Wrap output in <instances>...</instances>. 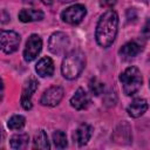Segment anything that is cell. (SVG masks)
Wrapping results in <instances>:
<instances>
[{"mask_svg":"<svg viewBox=\"0 0 150 150\" xmlns=\"http://www.w3.org/2000/svg\"><path fill=\"white\" fill-rule=\"evenodd\" d=\"M112 138L115 142L117 143H125L124 141H127V143H130L131 142V130H130V127L127 124V123H122L120 124L115 131H114V135H112Z\"/></svg>","mask_w":150,"mask_h":150,"instance_id":"cell-15","label":"cell"},{"mask_svg":"<svg viewBox=\"0 0 150 150\" xmlns=\"http://www.w3.org/2000/svg\"><path fill=\"white\" fill-rule=\"evenodd\" d=\"M25 123H26V118L22 115H14L8 120L7 125L11 130H20L25 127Z\"/></svg>","mask_w":150,"mask_h":150,"instance_id":"cell-19","label":"cell"},{"mask_svg":"<svg viewBox=\"0 0 150 150\" xmlns=\"http://www.w3.org/2000/svg\"><path fill=\"white\" fill-rule=\"evenodd\" d=\"M0 42H1V50L5 54H12L19 48L20 35L13 30H1Z\"/></svg>","mask_w":150,"mask_h":150,"instance_id":"cell-6","label":"cell"},{"mask_svg":"<svg viewBox=\"0 0 150 150\" xmlns=\"http://www.w3.org/2000/svg\"><path fill=\"white\" fill-rule=\"evenodd\" d=\"M149 63H150V57H149Z\"/></svg>","mask_w":150,"mask_h":150,"instance_id":"cell-26","label":"cell"},{"mask_svg":"<svg viewBox=\"0 0 150 150\" xmlns=\"http://www.w3.org/2000/svg\"><path fill=\"white\" fill-rule=\"evenodd\" d=\"M39 88V82L34 77H30L29 80L26 81L25 83V87L22 89V94H21V105L23 109L26 110H30L33 104H32V96L33 94L36 91V89Z\"/></svg>","mask_w":150,"mask_h":150,"instance_id":"cell-9","label":"cell"},{"mask_svg":"<svg viewBox=\"0 0 150 150\" xmlns=\"http://www.w3.org/2000/svg\"><path fill=\"white\" fill-rule=\"evenodd\" d=\"M120 81L123 86V91L127 96L135 95L142 87L143 77L139 71V69L135 66L128 67L121 75Z\"/></svg>","mask_w":150,"mask_h":150,"instance_id":"cell-3","label":"cell"},{"mask_svg":"<svg viewBox=\"0 0 150 150\" xmlns=\"http://www.w3.org/2000/svg\"><path fill=\"white\" fill-rule=\"evenodd\" d=\"M28 141H29V136L27 134H16L11 137L9 144L12 149L20 150V149H25L28 145Z\"/></svg>","mask_w":150,"mask_h":150,"instance_id":"cell-17","label":"cell"},{"mask_svg":"<svg viewBox=\"0 0 150 150\" xmlns=\"http://www.w3.org/2000/svg\"><path fill=\"white\" fill-rule=\"evenodd\" d=\"M118 29V15L114 9H108L104 12L95 29V39L98 46L108 48L115 41Z\"/></svg>","mask_w":150,"mask_h":150,"instance_id":"cell-1","label":"cell"},{"mask_svg":"<svg viewBox=\"0 0 150 150\" xmlns=\"http://www.w3.org/2000/svg\"><path fill=\"white\" fill-rule=\"evenodd\" d=\"M149 87H150V81H149Z\"/></svg>","mask_w":150,"mask_h":150,"instance_id":"cell-27","label":"cell"},{"mask_svg":"<svg viewBox=\"0 0 150 150\" xmlns=\"http://www.w3.org/2000/svg\"><path fill=\"white\" fill-rule=\"evenodd\" d=\"M33 148L34 149H49L50 148V144H49V141H48V137H47V134L45 130H39L35 136H34V139H33Z\"/></svg>","mask_w":150,"mask_h":150,"instance_id":"cell-18","label":"cell"},{"mask_svg":"<svg viewBox=\"0 0 150 150\" xmlns=\"http://www.w3.org/2000/svg\"><path fill=\"white\" fill-rule=\"evenodd\" d=\"M45 14L42 11L39 9H32V8H25L19 12V20L21 22H33V21H41L43 19Z\"/></svg>","mask_w":150,"mask_h":150,"instance_id":"cell-16","label":"cell"},{"mask_svg":"<svg viewBox=\"0 0 150 150\" xmlns=\"http://www.w3.org/2000/svg\"><path fill=\"white\" fill-rule=\"evenodd\" d=\"M141 52H142V47L137 42L130 41V42H127L125 45H123L120 48L118 54L121 55V57L123 60H129V59H132L136 55H138Z\"/></svg>","mask_w":150,"mask_h":150,"instance_id":"cell-13","label":"cell"},{"mask_svg":"<svg viewBox=\"0 0 150 150\" xmlns=\"http://www.w3.org/2000/svg\"><path fill=\"white\" fill-rule=\"evenodd\" d=\"M91 135H93V127L87 123H82L73 134V138L80 146H82L88 143Z\"/></svg>","mask_w":150,"mask_h":150,"instance_id":"cell-11","label":"cell"},{"mask_svg":"<svg viewBox=\"0 0 150 150\" xmlns=\"http://www.w3.org/2000/svg\"><path fill=\"white\" fill-rule=\"evenodd\" d=\"M90 102H91L90 96H89V94L83 88H79L75 91V94L71 96V98H70V104L76 110L87 109L89 107Z\"/></svg>","mask_w":150,"mask_h":150,"instance_id":"cell-10","label":"cell"},{"mask_svg":"<svg viewBox=\"0 0 150 150\" xmlns=\"http://www.w3.org/2000/svg\"><path fill=\"white\" fill-rule=\"evenodd\" d=\"M42 49V40L38 34H32L27 42H26V47L23 49V59L27 62H32L33 60H35L38 57V55L40 54Z\"/></svg>","mask_w":150,"mask_h":150,"instance_id":"cell-7","label":"cell"},{"mask_svg":"<svg viewBox=\"0 0 150 150\" xmlns=\"http://www.w3.org/2000/svg\"><path fill=\"white\" fill-rule=\"evenodd\" d=\"M35 70L38 73L39 76L41 77H47V76H52L54 74V62L50 57L45 56L42 59H40L35 66Z\"/></svg>","mask_w":150,"mask_h":150,"instance_id":"cell-12","label":"cell"},{"mask_svg":"<svg viewBox=\"0 0 150 150\" xmlns=\"http://www.w3.org/2000/svg\"><path fill=\"white\" fill-rule=\"evenodd\" d=\"M86 14H87L86 7L83 5H81V4H76V5H73V6L68 7V8H66L61 13V19L66 23L77 25L84 19Z\"/></svg>","mask_w":150,"mask_h":150,"instance_id":"cell-4","label":"cell"},{"mask_svg":"<svg viewBox=\"0 0 150 150\" xmlns=\"http://www.w3.org/2000/svg\"><path fill=\"white\" fill-rule=\"evenodd\" d=\"M142 35L144 39L149 40L150 39V19H146L145 23L143 25V28H142Z\"/></svg>","mask_w":150,"mask_h":150,"instance_id":"cell-22","label":"cell"},{"mask_svg":"<svg viewBox=\"0 0 150 150\" xmlns=\"http://www.w3.org/2000/svg\"><path fill=\"white\" fill-rule=\"evenodd\" d=\"M63 95H64V91L62 87L53 86L43 91L40 98V103L47 107H55L61 102V100L63 98Z\"/></svg>","mask_w":150,"mask_h":150,"instance_id":"cell-8","label":"cell"},{"mask_svg":"<svg viewBox=\"0 0 150 150\" xmlns=\"http://www.w3.org/2000/svg\"><path fill=\"white\" fill-rule=\"evenodd\" d=\"M41 2H43L45 5H52L53 0H41Z\"/></svg>","mask_w":150,"mask_h":150,"instance_id":"cell-25","label":"cell"},{"mask_svg":"<svg viewBox=\"0 0 150 150\" xmlns=\"http://www.w3.org/2000/svg\"><path fill=\"white\" fill-rule=\"evenodd\" d=\"M88 87H89L90 93H91L93 95H95V96L101 95V94L103 93V90H104V83L101 82V81H100L98 79H96V77L90 79V81H89V83H88Z\"/></svg>","mask_w":150,"mask_h":150,"instance_id":"cell-20","label":"cell"},{"mask_svg":"<svg viewBox=\"0 0 150 150\" xmlns=\"http://www.w3.org/2000/svg\"><path fill=\"white\" fill-rule=\"evenodd\" d=\"M127 19L129 22H135L137 20V11L135 8H129L127 11Z\"/></svg>","mask_w":150,"mask_h":150,"instance_id":"cell-23","label":"cell"},{"mask_svg":"<svg viewBox=\"0 0 150 150\" xmlns=\"http://www.w3.org/2000/svg\"><path fill=\"white\" fill-rule=\"evenodd\" d=\"M148 109V102L144 100V98H135L128 107L127 111L128 114L134 117V118H137L139 116H142Z\"/></svg>","mask_w":150,"mask_h":150,"instance_id":"cell-14","label":"cell"},{"mask_svg":"<svg viewBox=\"0 0 150 150\" xmlns=\"http://www.w3.org/2000/svg\"><path fill=\"white\" fill-rule=\"evenodd\" d=\"M84 66H86V55L81 50L74 49L66 54L62 61L61 71L64 79L74 80L82 73Z\"/></svg>","mask_w":150,"mask_h":150,"instance_id":"cell-2","label":"cell"},{"mask_svg":"<svg viewBox=\"0 0 150 150\" xmlns=\"http://www.w3.org/2000/svg\"><path fill=\"white\" fill-rule=\"evenodd\" d=\"M116 2L117 0H100V5L102 7H112Z\"/></svg>","mask_w":150,"mask_h":150,"instance_id":"cell-24","label":"cell"},{"mask_svg":"<svg viewBox=\"0 0 150 150\" xmlns=\"http://www.w3.org/2000/svg\"><path fill=\"white\" fill-rule=\"evenodd\" d=\"M69 47V38L63 32H55L50 35L48 40V49L55 54L61 55L66 53L67 48Z\"/></svg>","mask_w":150,"mask_h":150,"instance_id":"cell-5","label":"cell"},{"mask_svg":"<svg viewBox=\"0 0 150 150\" xmlns=\"http://www.w3.org/2000/svg\"><path fill=\"white\" fill-rule=\"evenodd\" d=\"M53 142L57 149H64L67 146V136L62 130H56L53 134Z\"/></svg>","mask_w":150,"mask_h":150,"instance_id":"cell-21","label":"cell"}]
</instances>
